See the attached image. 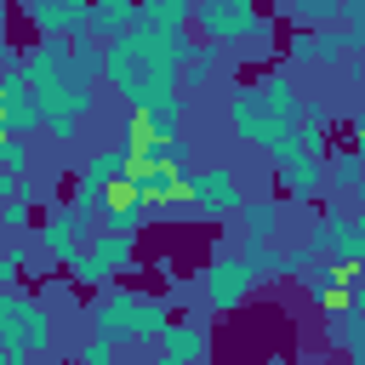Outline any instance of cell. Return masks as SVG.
<instances>
[{
    "label": "cell",
    "mask_w": 365,
    "mask_h": 365,
    "mask_svg": "<svg viewBox=\"0 0 365 365\" xmlns=\"http://www.w3.org/2000/svg\"><path fill=\"white\" fill-rule=\"evenodd\" d=\"M251 285H257V268L240 257V245L211 240V262H205V274H200L205 308H211V314H234V308L251 297Z\"/></svg>",
    "instance_id": "obj_1"
},
{
    "label": "cell",
    "mask_w": 365,
    "mask_h": 365,
    "mask_svg": "<svg viewBox=\"0 0 365 365\" xmlns=\"http://www.w3.org/2000/svg\"><path fill=\"white\" fill-rule=\"evenodd\" d=\"M354 274H359V268H348V262L314 257V268L302 274V291H308V302H319L325 314H342V308H354Z\"/></svg>",
    "instance_id": "obj_7"
},
{
    "label": "cell",
    "mask_w": 365,
    "mask_h": 365,
    "mask_svg": "<svg viewBox=\"0 0 365 365\" xmlns=\"http://www.w3.org/2000/svg\"><path fill=\"white\" fill-rule=\"evenodd\" d=\"M285 63H291V68L319 63V29H302V23H297V29L285 34Z\"/></svg>",
    "instance_id": "obj_22"
},
{
    "label": "cell",
    "mask_w": 365,
    "mask_h": 365,
    "mask_svg": "<svg viewBox=\"0 0 365 365\" xmlns=\"http://www.w3.org/2000/svg\"><path fill=\"white\" fill-rule=\"evenodd\" d=\"M17 268H23V245H6V251H0V285H11Z\"/></svg>",
    "instance_id": "obj_29"
},
{
    "label": "cell",
    "mask_w": 365,
    "mask_h": 365,
    "mask_svg": "<svg viewBox=\"0 0 365 365\" xmlns=\"http://www.w3.org/2000/svg\"><path fill=\"white\" fill-rule=\"evenodd\" d=\"M354 308H359V314H365V285H354Z\"/></svg>",
    "instance_id": "obj_34"
},
{
    "label": "cell",
    "mask_w": 365,
    "mask_h": 365,
    "mask_svg": "<svg viewBox=\"0 0 365 365\" xmlns=\"http://www.w3.org/2000/svg\"><path fill=\"white\" fill-rule=\"evenodd\" d=\"M342 29L354 46H365V0H342Z\"/></svg>",
    "instance_id": "obj_27"
},
{
    "label": "cell",
    "mask_w": 365,
    "mask_h": 365,
    "mask_svg": "<svg viewBox=\"0 0 365 365\" xmlns=\"http://www.w3.org/2000/svg\"><path fill=\"white\" fill-rule=\"evenodd\" d=\"M279 222H285V205H279V200H245V205H240V228H245V234L279 240Z\"/></svg>",
    "instance_id": "obj_17"
},
{
    "label": "cell",
    "mask_w": 365,
    "mask_h": 365,
    "mask_svg": "<svg viewBox=\"0 0 365 365\" xmlns=\"http://www.w3.org/2000/svg\"><path fill=\"white\" fill-rule=\"evenodd\" d=\"M228 125H234L251 148H262V154H274V143H279L285 131H297V125H285V120H279V114H274V108H268L251 86L228 97Z\"/></svg>",
    "instance_id": "obj_5"
},
{
    "label": "cell",
    "mask_w": 365,
    "mask_h": 365,
    "mask_svg": "<svg viewBox=\"0 0 365 365\" xmlns=\"http://www.w3.org/2000/svg\"><path fill=\"white\" fill-rule=\"evenodd\" d=\"M240 257H245V262L257 268V279H279V274H285V251H279L274 240H262V234H245Z\"/></svg>",
    "instance_id": "obj_18"
},
{
    "label": "cell",
    "mask_w": 365,
    "mask_h": 365,
    "mask_svg": "<svg viewBox=\"0 0 365 365\" xmlns=\"http://www.w3.org/2000/svg\"><path fill=\"white\" fill-rule=\"evenodd\" d=\"M194 23H200L205 46H240V40L257 34L262 11H257V0H200Z\"/></svg>",
    "instance_id": "obj_3"
},
{
    "label": "cell",
    "mask_w": 365,
    "mask_h": 365,
    "mask_svg": "<svg viewBox=\"0 0 365 365\" xmlns=\"http://www.w3.org/2000/svg\"><path fill=\"white\" fill-rule=\"evenodd\" d=\"M40 240H46V257L68 268V262L86 251V217H80L74 205H63V211H46V228H40Z\"/></svg>",
    "instance_id": "obj_12"
},
{
    "label": "cell",
    "mask_w": 365,
    "mask_h": 365,
    "mask_svg": "<svg viewBox=\"0 0 365 365\" xmlns=\"http://www.w3.org/2000/svg\"><path fill=\"white\" fill-rule=\"evenodd\" d=\"M325 177H331V188H336V194H354V182L365 177V160H359V148H354V154H331Z\"/></svg>",
    "instance_id": "obj_24"
},
{
    "label": "cell",
    "mask_w": 365,
    "mask_h": 365,
    "mask_svg": "<svg viewBox=\"0 0 365 365\" xmlns=\"http://www.w3.org/2000/svg\"><path fill=\"white\" fill-rule=\"evenodd\" d=\"M217 63H222V46H200V51L182 63V91H200V86L217 74Z\"/></svg>",
    "instance_id": "obj_23"
},
{
    "label": "cell",
    "mask_w": 365,
    "mask_h": 365,
    "mask_svg": "<svg viewBox=\"0 0 365 365\" xmlns=\"http://www.w3.org/2000/svg\"><path fill=\"white\" fill-rule=\"evenodd\" d=\"M194 11H200V0H143V23H154V29H188Z\"/></svg>",
    "instance_id": "obj_19"
},
{
    "label": "cell",
    "mask_w": 365,
    "mask_h": 365,
    "mask_svg": "<svg viewBox=\"0 0 365 365\" xmlns=\"http://www.w3.org/2000/svg\"><path fill=\"white\" fill-rule=\"evenodd\" d=\"M188 200H194V211H200L205 222L240 217V205H245L240 177H234L228 165H200V171H188Z\"/></svg>",
    "instance_id": "obj_4"
},
{
    "label": "cell",
    "mask_w": 365,
    "mask_h": 365,
    "mask_svg": "<svg viewBox=\"0 0 365 365\" xmlns=\"http://www.w3.org/2000/svg\"><path fill=\"white\" fill-rule=\"evenodd\" d=\"M137 6H143V0H137Z\"/></svg>",
    "instance_id": "obj_39"
},
{
    "label": "cell",
    "mask_w": 365,
    "mask_h": 365,
    "mask_svg": "<svg viewBox=\"0 0 365 365\" xmlns=\"http://www.w3.org/2000/svg\"><path fill=\"white\" fill-rule=\"evenodd\" d=\"M331 188V177H325V154H297V160H285L279 165V194L291 200V205H314L319 194Z\"/></svg>",
    "instance_id": "obj_10"
},
{
    "label": "cell",
    "mask_w": 365,
    "mask_h": 365,
    "mask_svg": "<svg viewBox=\"0 0 365 365\" xmlns=\"http://www.w3.org/2000/svg\"><path fill=\"white\" fill-rule=\"evenodd\" d=\"M171 165H182V171H188V165H194V143H188V137H182V131H177V137H171Z\"/></svg>",
    "instance_id": "obj_30"
},
{
    "label": "cell",
    "mask_w": 365,
    "mask_h": 365,
    "mask_svg": "<svg viewBox=\"0 0 365 365\" xmlns=\"http://www.w3.org/2000/svg\"><path fill=\"white\" fill-rule=\"evenodd\" d=\"M29 160H34V154H29V143H23V137H0V165H6L11 177H23V171H29Z\"/></svg>",
    "instance_id": "obj_26"
},
{
    "label": "cell",
    "mask_w": 365,
    "mask_h": 365,
    "mask_svg": "<svg viewBox=\"0 0 365 365\" xmlns=\"http://www.w3.org/2000/svg\"><path fill=\"white\" fill-rule=\"evenodd\" d=\"M251 91H257V97H262L285 125H297V120H302V108H308V103H302V91H297V80H291V68H262V74L251 80Z\"/></svg>",
    "instance_id": "obj_13"
},
{
    "label": "cell",
    "mask_w": 365,
    "mask_h": 365,
    "mask_svg": "<svg viewBox=\"0 0 365 365\" xmlns=\"http://www.w3.org/2000/svg\"><path fill=\"white\" fill-rule=\"evenodd\" d=\"M137 182H143V194H148L154 211H165V205H188V171H182V165H143Z\"/></svg>",
    "instance_id": "obj_15"
},
{
    "label": "cell",
    "mask_w": 365,
    "mask_h": 365,
    "mask_svg": "<svg viewBox=\"0 0 365 365\" xmlns=\"http://www.w3.org/2000/svg\"><path fill=\"white\" fill-rule=\"evenodd\" d=\"M0 222H6L11 234H17V228H29V200H6V205H0Z\"/></svg>",
    "instance_id": "obj_28"
},
{
    "label": "cell",
    "mask_w": 365,
    "mask_h": 365,
    "mask_svg": "<svg viewBox=\"0 0 365 365\" xmlns=\"http://www.w3.org/2000/svg\"><path fill=\"white\" fill-rule=\"evenodd\" d=\"M348 359H354V365H365V331L354 336V348H348Z\"/></svg>",
    "instance_id": "obj_31"
},
{
    "label": "cell",
    "mask_w": 365,
    "mask_h": 365,
    "mask_svg": "<svg viewBox=\"0 0 365 365\" xmlns=\"http://www.w3.org/2000/svg\"><path fill=\"white\" fill-rule=\"evenodd\" d=\"M354 148H359V160H365V131H354Z\"/></svg>",
    "instance_id": "obj_35"
},
{
    "label": "cell",
    "mask_w": 365,
    "mask_h": 365,
    "mask_svg": "<svg viewBox=\"0 0 365 365\" xmlns=\"http://www.w3.org/2000/svg\"><path fill=\"white\" fill-rule=\"evenodd\" d=\"M165 325H171V297H143L137 302V342H160L165 336Z\"/></svg>",
    "instance_id": "obj_21"
},
{
    "label": "cell",
    "mask_w": 365,
    "mask_h": 365,
    "mask_svg": "<svg viewBox=\"0 0 365 365\" xmlns=\"http://www.w3.org/2000/svg\"><path fill=\"white\" fill-rule=\"evenodd\" d=\"M160 354H171L182 365H211V331H205V319H171L165 336H160Z\"/></svg>",
    "instance_id": "obj_14"
},
{
    "label": "cell",
    "mask_w": 365,
    "mask_h": 365,
    "mask_svg": "<svg viewBox=\"0 0 365 365\" xmlns=\"http://www.w3.org/2000/svg\"><path fill=\"white\" fill-rule=\"evenodd\" d=\"M114 348H120V342H108V336L91 331V336L74 348V365H114Z\"/></svg>",
    "instance_id": "obj_25"
},
{
    "label": "cell",
    "mask_w": 365,
    "mask_h": 365,
    "mask_svg": "<svg viewBox=\"0 0 365 365\" xmlns=\"http://www.w3.org/2000/svg\"><path fill=\"white\" fill-rule=\"evenodd\" d=\"M154 365H182V359H171V354H160V359H154Z\"/></svg>",
    "instance_id": "obj_36"
},
{
    "label": "cell",
    "mask_w": 365,
    "mask_h": 365,
    "mask_svg": "<svg viewBox=\"0 0 365 365\" xmlns=\"http://www.w3.org/2000/svg\"><path fill=\"white\" fill-rule=\"evenodd\" d=\"M131 268H137V234H120V228L91 234V245L68 262L74 285H97V291H108L114 274H131Z\"/></svg>",
    "instance_id": "obj_2"
},
{
    "label": "cell",
    "mask_w": 365,
    "mask_h": 365,
    "mask_svg": "<svg viewBox=\"0 0 365 365\" xmlns=\"http://www.w3.org/2000/svg\"><path fill=\"white\" fill-rule=\"evenodd\" d=\"M148 217H154V205H148V194H143L137 171H120V177L103 188V222H108V228H120V234H137Z\"/></svg>",
    "instance_id": "obj_6"
},
{
    "label": "cell",
    "mask_w": 365,
    "mask_h": 365,
    "mask_svg": "<svg viewBox=\"0 0 365 365\" xmlns=\"http://www.w3.org/2000/svg\"><path fill=\"white\" fill-rule=\"evenodd\" d=\"M359 217V262H365V211H354Z\"/></svg>",
    "instance_id": "obj_33"
},
{
    "label": "cell",
    "mask_w": 365,
    "mask_h": 365,
    "mask_svg": "<svg viewBox=\"0 0 365 365\" xmlns=\"http://www.w3.org/2000/svg\"><path fill=\"white\" fill-rule=\"evenodd\" d=\"M34 314H40V302H34V297H23V291H6V297H0V336H6V359H23V354L34 348Z\"/></svg>",
    "instance_id": "obj_11"
},
{
    "label": "cell",
    "mask_w": 365,
    "mask_h": 365,
    "mask_svg": "<svg viewBox=\"0 0 365 365\" xmlns=\"http://www.w3.org/2000/svg\"><path fill=\"white\" fill-rule=\"evenodd\" d=\"M257 365H291V359H279V354H274V359H257Z\"/></svg>",
    "instance_id": "obj_37"
},
{
    "label": "cell",
    "mask_w": 365,
    "mask_h": 365,
    "mask_svg": "<svg viewBox=\"0 0 365 365\" xmlns=\"http://www.w3.org/2000/svg\"><path fill=\"white\" fill-rule=\"evenodd\" d=\"M348 200H354V211H365V177L354 182V194H348Z\"/></svg>",
    "instance_id": "obj_32"
},
{
    "label": "cell",
    "mask_w": 365,
    "mask_h": 365,
    "mask_svg": "<svg viewBox=\"0 0 365 365\" xmlns=\"http://www.w3.org/2000/svg\"><path fill=\"white\" fill-rule=\"evenodd\" d=\"M17 6H29V0H17Z\"/></svg>",
    "instance_id": "obj_38"
},
{
    "label": "cell",
    "mask_w": 365,
    "mask_h": 365,
    "mask_svg": "<svg viewBox=\"0 0 365 365\" xmlns=\"http://www.w3.org/2000/svg\"><path fill=\"white\" fill-rule=\"evenodd\" d=\"M137 23H143V6H137V0H91V29H86V34L114 40V34L137 29Z\"/></svg>",
    "instance_id": "obj_16"
},
{
    "label": "cell",
    "mask_w": 365,
    "mask_h": 365,
    "mask_svg": "<svg viewBox=\"0 0 365 365\" xmlns=\"http://www.w3.org/2000/svg\"><path fill=\"white\" fill-rule=\"evenodd\" d=\"M279 11H291L302 29H331L342 17V0H279Z\"/></svg>",
    "instance_id": "obj_20"
},
{
    "label": "cell",
    "mask_w": 365,
    "mask_h": 365,
    "mask_svg": "<svg viewBox=\"0 0 365 365\" xmlns=\"http://www.w3.org/2000/svg\"><path fill=\"white\" fill-rule=\"evenodd\" d=\"M23 11H29V23L40 29V40H46V34H51V40H74V34L91 29V0H29Z\"/></svg>",
    "instance_id": "obj_9"
},
{
    "label": "cell",
    "mask_w": 365,
    "mask_h": 365,
    "mask_svg": "<svg viewBox=\"0 0 365 365\" xmlns=\"http://www.w3.org/2000/svg\"><path fill=\"white\" fill-rule=\"evenodd\" d=\"M137 302H143V291L108 285V291L91 302V331L108 336V342H137Z\"/></svg>",
    "instance_id": "obj_8"
}]
</instances>
